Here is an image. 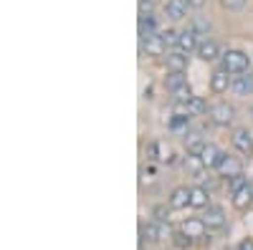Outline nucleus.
<instances>
[{
    "label": "nucleus",
    "mask_w": 253,
    "mask_h": 250,
    "mask_svg": "<svg viewBox=\"0 0 253 250\" xmlns=\"http://www.w3.org/2000/svg\"><path fill=\"white\" fill-rule=\"evenodd\" d=\"M220 61H223V66H220V69H225L230 76L248 73V66H251L248 53H246V51H238V48H228V51L220 56Z\"/></svg>",
    "instance_id": "obj_1"
},
{
    "label": "nucleus",
    "mask_w": 253,
    "mask_h": 250,
    "mask_svg": "<svg viewBox=\"0 0 253 250\" xmlns=\"http://www.w3.org/2000/svg\"><path fill=\"white\" fill-rule=\"evenodd\" d=\"M177 230L185 233L190 240H210L208 238V225L203 222V217H187V220H182Z\"/></svg>",
    "instance_id": "obj_2"
},
{
    "label": "nucleus",
    "mask_w": 253,
    "mask_h": 250,
    "mask_svg": "<svg viewBox=\"0 0 253 250\" xmlns=\"http://www.w3.org/2000/svg\"><path fill=\"white\" fill-rule=\"evenodd\" d=\"M236 119V109L230 107V104L220 101L215 107H210V121L215 124V127H228V124H233Z\"/></svg>",
    "instance_id": "obj_3"
},
{
    "label": "nucleus",
    "mask_w": 253,
    "mask_h": 250,
    "mask_svg": "<svg viewBox=\"0 0 253 250\" xmlns=\"http://www.w3.org/2000/svg\"><path fill=\"white\" fill-rule=\"evenodd\" d=\"M203 222L208 225V230H223L225 222H228L225 210H223V207H218V205H210L208 210L203 213Z\"/></svg>",
    "instance_id": "obj_4"
},
{
    "label": "nucleus",
    "mask_w": 253,
    "mask_h": 250,
    "mask_svg": "<svg viewBox=\"0 0 253 250\" xmlns=\"http://www.w3.org/2000/svg\"><path fill=\"white\" fill-rule=\"evenodd\" d=\"M230 142H233V147L243 154V157H251L253 154V137L246 127H238L233 129V137H230Z\"/></svg>",
    "instance_id": "obj_5"
},
{
    "label": "nucleus",
    "mask_w": 253,
    "mask_h": 250,
    "mask_svg": "<svg viewBox=\"0 0 253 250\" xmlns=\"http://www.w3.org/2000/svg\"><path fill=\"white\" fill-rule=\"evenodd\" d=\"M198 46H200V33L190 26V28H185V31H180V40H177V48L187 56V53H193V51H198Z\"/></svg>",
    "instance_id": "obj_6"
},
{
    "label": "nucleus",
    "mask_w": 253,
    "mask_h": 250,
    "mask_svg": "<svg viewBox=\"0 0 253 250\" xmlns=\"http://www.w3.org/2000/svg\"><path fill=\"white\" fill-rule=\"evenodd\" d=\"M162 235H165V227H162L160 222H155V220L139 225V238H142V243H160Z\"/></svg>",
    "instance_id": "obj_7"
},
{
    "label": "nucleus",
    "mask_w": 253,
    "mask_h": 250,
    "mask_svg": "<svg viewBox=\"0 0 253 250\" xmlns=\"http://www.w3.org/2000/svg\"><path fill=\"white\" fill-rule=\"evenodd\" d=\"M195 53H198V58H200V61H208V64H210V61H218V58L223 56V53H220V46L215 43L213 38H203Z\"/></svg>",
    "instance_id": "obj_8"
},
{
    "label": "nucleus",
    "mask_w": 253,
    "mask_h": 250,
    "mask_svg": "<svg viewBox=\"0 0 253 250\" xmlns=\"http://www.w3.org/2000/svg\"><path fill=\"white\" fill-rule=\"evenodd\" d=\"M230 83H233L230 73L225 69H218V71H213V76H210V91L213 94H225L230 89Z\"/></svg>",
    "instance_id": "obj_9"
},
{
    "label": "nucleus",
    "mask_w": 253,
    "mask_h": 250,
    "mask_svg": "<svg viewBox=\"0 0 253 250\" xmlns=\"http://www.w3.org/2000/svg\"><path fill=\"white\" fill-rule=\"evenodd\" d=\"M190 207H195V210H208L210 207V192L203 184L190 187Z\"/></svg>",
    "instance_id": "obj_10"
},
{
    "label": "nucleus",
    "mask_w": 253,
    "mask_h": 250,
    "mask_svg": "<svg viewBox=\"0 0 253 250\" xmlns=\"http://www.w3.org/2000/svg\"><path fill=\"white\" fill-rule=\"evenodd\" d=\"M167 205L172 207V210H185V207H190V187H175V190L170 192V197H167Z\"/></svg>",
    "instance_id": "obj_11"
},
{
    "label": "nucleus",
    "mask_w": 253,
    "mask_h": 250,
    "mask_svg": "<svg viewBox=\"0 0 253 250\" xmlns=\"http://www.w3.org/2000/svg\"><path fill=\"white\" fill-rule=\"evenodd\" d=\"M205 147H208V142H205V137L200 132H187L185 134V149H187V154L200 157Z\"/></svg>",
    "instance_id": "obj_12"
},
{
    "label": "nucleus",
    "mask_w": 253,
    "mask_h": 250,
    "mask_svg": "<svg viewBox=\"0 0 253 250\" xmlns=\"http://www.w3.org/2000/svg\"><path fill=\"white\" fill-rule=\"evenodd\" d=\"M200 159H203V164L208 167V170H218L220 162L225 159V154L215 147V144H208V147L203 149V154H200Z\"/></svg>",
    "instance_id": "obj_13"
},
{
    "label": "nucleus",
    "mask_w": 253,
    "mask_h": 250,
    "mask_svg": "<svg viewBox=\"0 0 253 250\" xmlns=\"http://www.w3.org/2000/svg\"><path fill=\"white\" fill-rule=\"evenodd\" d=\"M230 89H233L238 96H251L253 94V73H241V76H233V83H230Z\"/></svg>",
    "instance_id": "obj_14"
},
{
    "label": "nucleus",
    "mask_w": 253,
    "mask_h": 250,
    "mask_svg": "<svg viewBox=\"0 0 253 250\" xmlns=\"http://www.w3.org/2000/svg\"><path fill=\"white\" fill-rule=\"evenodd\" d=\"M218 172H220V177H236V175H243V164H241V159L238 157H228L225 154V159L220 162V167H218Z\"/></svg>",
    "instance_id": "obj_15"
},
{
    "label": "nucleus",
    "mask_w": 253,
    "mask_h": 250,
    "mask_svg": "<svg viewBox=\"0 0 253 250\" xmlns=\"http://www.w3.org/2000/svg\"><path fill=\"white\" fill-rule=\"evenodd\" d=\"M142 48H144V53L147 56H165V51H167V46H165V40L160 38V33L157 36H152V38H147V40H142Z\"/></svg>",
    "instance_id": "obj_16"
},
{
    "label": "nucleus",
    "mask_w": 253,
    "mask_h": 250,
    "mask_svg": "<svg viewBox=\"0 0 253 250\" xmlns=\"http://www.w3.org/2000/svg\"><path fill=\"white\" fill-rule=\"evenodd\" d=\"M165 13H167V18H172V20H182L187 15V0H167Z\"/></svg>",
    "instance_id": "obj_17"
},
{
    "label": "nucleus",
    "mask_w": 253,
    "mask_h": 250,
    "mask_svg": "<svg viewBox=\"0 0 253 250\" xmlns=\"http://www.w3.org/2000/svg\"><path fill=\"white\" fill-rule=\"evenodd\" d=\"M139 36H142V40L157 36V20H155V15H150V13L139 15Z\"/></svg>",
    "instance_id": "obj_18"
},
{
    "label": "nucleus",
    "mask_w": 253,
    "mask_h": 250,
    "mask_svg": "<svg viewBox=\"0 0 253 250\" xmlns=\"http://www.w3.org/2000/svg\"><path fill=\"white\" fill-rule=\"evenodd\" d=\"M251 205H253V187L248 184V187H243L241 192L233 195V207L236 210H248Z\"/></svg>",
    "instance_id": "obj_19"
},
{
    "label": "nucleus",
    "mask_w": 253,
    "mask_h": 250,
    "mask_svg": "<svg viewBox=\"0 0 253 250\" xmlns=\"http://www.w3.org/2000/svg\"><path fill=\"white\" fill-rule=\"evenodd\" d=\"M182 167H185V172H187V175H193V177H203V170H205L203 159L195 157V154H187L185 162H182Z\"/></svg>",
    "instance_id": "obj_20"
},
{
    "label": "nucleus",
    "mask_w": 253,
    "mask_h": 250,
    "mask_svg": "<svg viewBox=\"0 0 253 250\" xmlns=\"http://www.w3.org/2000/svg\"><path fill=\"white\" fill-rule=\"evenodd\" d=\"M167 69L177 71V73H185V71H187V56H185L182 51L170 53V56H167Z\"/></svg>",
    "instance_id": "obj_21"
},
{
    "label": "nucleus",
    "mask_w": 253,
    "mask_h": 250,
    "mask_svg": "<svg viewBox=\"0 0 253 250\" xmlns=\"http://www.w3.org/2000/svg\"><path fill=\"white\" fill-rule=\"evenodd\" d=\"M187 114H190V116H203V114H210L208 101H205L203 96H193V99L187 101Z\"/></svg>",
    "instance_id": "obj_22"
},
{
    "label": "nucleus",
    "mask_w": 253,
    "mask_h": 250,
    "mask_svg": "<svg viewBox=\"0 0 253 250\" xmlns=\"http://www.w3.org/2000/svg\"><path fill=\"white\" fill-rule=\"evenodd\" d=\"M187 83V78H185V73H177V71H170L165 76V86H167V91H175V89H180V86H185Z\"/></svg>",
    "instance_id": "obj_23"
},
{
    "label": "nucleus",
    "mask_w": 253,
    "mask_h": 250,
    "mask_svg": "<svg viewBox=\"0 0 253 250\" xmlns=\"http://www.w3.org/2000/svg\"><path fill=\"white\" fill-rule=\"evenodd\" d=\"M170 210H172V207L170 205H155L152 207V217H155V222H160V225H165L167 220H170Z\"/></svg>",
    "instance_id": "obj_24"
},
{
    "label": "nucleus",
    "mask_w": 253,
    "mask_h": 250,
    "mask_svg": "<svg viewBox=\"0 0 253 250\" xmlns=\"http://www.w3.org/2000/svg\"><path fill=\"white\" fill-rule=\"evenodd\" d=\"M187 124H190V116H187V114H175V116L170 119V129L187 134Z\"/></svg>",
    "instance_id": "obj_25"
},
{
    "label": "nucleus",
    "mask_w": 253,
    "mask_h": 250,
    "mask_svg": "<svg viewBox=\"0 0 253 250\" xmlns=\"http://www.w3.org/2000/svg\"><path fill=\"white\" fill-rule=\"evenodd\" d=\"M243 187H248V177H246V175H236V177H230V179H228V190H230V195L241 192Z\"/></svg>",
    "instance_id": "obj_26"
},
{
    "label": "nucleus",
    "mask_w": 253,
    "mask_h": 250,
    "mask_svg": "<svg viewBox=\"0 0 253 250\" xmlns=\"http://www.w3.org/2000/svg\"><path fill=\"white\" fill-rule=\"evenodd\" d=\"M172 245H175V248H180V250H187V248H193V245H195V240H190L185 233L175 230V233H172Z\"/></svg>",
    "instance_id": "obj_27"
},
{
    "label": "nucleus",
    "mask_w": 253,
    "mask_h": 250,
    "mask_svg": "<svg viewBox=\"0 0 253 250\" xmlns=\"http://www.w3.org/2000/svg\"><path fill=\"white\" fill-rule=\"evenodd\" d=\"M160 38L165 40V46H167V48H172V46H177L180 33H177V31H172V28H167V31H160Z\"/></svg>",
    "instance_id": "obj_28"
},
{
    "label": "nucleus",
    "mask_w": 253,
    "mask_h": 250,
    "mask_svg": "<svg viewBox=\"0 0 253 250\" xmlns=\"http://www.w3.org/2000/svg\"><path fill=\"white\" fill-rule=\"evenodd\" d=\"M220 5H223L225 10H241V8L246 5V0H220Z\"/></svg>",
    "instance_id": "obj_29"
},
{
    "label": "nucleus",
    "mask_w": 253,
    "mask_h": 250,
    "mask_svg": "<svg viewBox=\"0 0 253 250\" xmlns=\"http://www.w3.org/2000/svg\"><path fill=\"white\" fill-rule=\"evenodd\" d=\"M155 177H157L155 167H144V170H142V182H152Z\"/></svg>",
    "instance_id": "obj_30"
},
{
    "label": "nucleus",
    "mask_w": 253,
    "mask_h": 250,
    "mask_svg": "<svg viewBox=\"0 0 253 250\" xmlns=\"http://www.w3.org/2000/svg\"><path fill=\"white\" fill-rule=\"evenodd\" d=\"M233 250H253V238H243V240H241Z\"/></svg>",
    "instance_id": "obj_31"
},
{
    "label": "nucleus",
    "mask_w": 253,
    "mask_h": 250,
    "mask_svg": "<svg viewBox=\"0 0 253 250\" xmlns=\"http://www.w3.org/2000/svg\"><path fill=\"white\" fill-rule=\"evenodd\" d=\"M147 157H150V159H160V157H157V142L147 144Z\"/></svg>",
    "instance_id": "obj_32"
},
{
    "label": "nucleus",
    "mask_w": 253,
    "mask_h": 250,
    "mask_svg": "<svg viewBox=\"0 0 253 250\" xmlns=\"http://www.w3.org/2000/svg\"><path fill=\"white\" fill-rule=\"evenodd\" d=\"M205 0H187V8H203Z\"/></svg>",
    "instance_id": "obj_33"
},
{
    "label": "nucleus",
    "mask_w": 253,
    "mask_h": 250,
    "mask_svg": "<svg viewBox=\"0 0 253 250\" xmlns=\"http://www.w3.org/2000/svg\"><path fill=\"white\" fill-rule=\"evenodd\" d=\"M251 114H253V109H251Z\"/></svg>",
    "instance_id": "obj_34"
}]
</instances>
